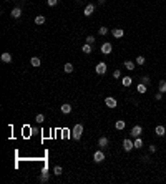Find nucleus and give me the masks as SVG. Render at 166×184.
Listing matches in <instances>:
<instances>
[{
	"instance_id": "6e6552de",
	"label": "nucleus",
	"mask_w": 166,
	"mask_h": 184,
	"mask_svg": "<svg viewBox=\"0 0 166 184\" xmlns=\"http://www.w3.org/2000/svg\"><path fill=\"white\" fill-rule=\"evenodd\" d=\"M105 106H108V108H116V100H115L113 96L105 98Z\"/></svg>"
},
{
	"instance_id": "7ed1b4c3",
	"label": "nucleus",
	"mask_w": 166,
	"mask_h": 184,
	"mask_svg": "<svg viewBox=\"0 0 166 184\" xmlns=\"http://www.w3.org/2000/svg\"><path fill=\"white\" fill-rule=\"evenodd\" d=\"M106 63H105V61H100V63H98L96 66H95V71L98 73V75H105V73H106Z\"/></svg>"
},
{
	"instance_id": "c756f323",
	"label": "nucleus",
	"mask_w": 166,
	"mask_h": 184,
	"mask_svg": "<svg viewBox=\"0 0 166 184\" xmlns=\"http://www.w3.org/2000/svg\"><path fill=\"white\" fill-rule=\"evenodd\" d=\"M35 119H37V123H43V121H45V116H43V114H37Z\"/></svg>"
},
{
	"instance_id": "20e7f679",
	"label": "nucleus",
	"mask_w": 166,
	"mask_h": 184,
	"mask_svg": "<svg viewBox=\"0 0 166 184\" xmlns=\"http://www.w3.org/2000/svg\"><path fill=\"white\" fill-rule=\"evenodd\" d=\"M93 161H95V163H103V161H105V153H103L101 149H100V151H95Z\"/></svg>"
},
{
	"instance_id": "c85d7f7f",
	"label": "nucleus",
	"mask_w": 166,
	"mask_h": 184,
	"mask_svg": "<svg viewBox=\"0 0 166 184\" xmlns=\"http://www.w3.org/2000/svg\"><path fill=\"white\" fill-rule=\"evenodd\" d=\"M141 83H145V85H150V83H151V80H150V76H148V75H145L143 78H141Z\"/></svg>"
},
{
	"instance_id": "412c9836",
	"label": "nucleus",
	"mask_w": 166,
	"mask_h": 184,
	"mask_svg": "<svg viewBox=\"0 0 166 184\" xmlns=\"http://www.w3.org/2000/svg\"><path fill=\"white\" fill-rule=\"evenodd\" d=\"M35 23H37V25H43V23H45V17L43 15H37L35 17Z\"/></svg>"
},
{
	"instance_id": "7c9ffc66",
	"label": "nucleus",
	"mask_w": 166,
	"mask_h": 184,
	"mask_svg": "<svg viewBox=\"0 0 166 184\" xmlns=\"http://www.w3.org/2000/svg\"><path fill=\"white\" fill-rule=\"evenodd\" d=\"M47 3H48V7H55L58 3V0H47Z\"/></svg>"
},
{
	"instance_id": "2eb2a0df",
	"label": "nucleus",
	"mask_w": 166,
	"mask_h": 184,
	"mask_svg": "<svg viewBox=\"0 0 166 184\" xmlns=\"http://www.w3.org/2000/svg\"><path fill=\"white\" fill-rule=\"evenodd\" d=\"M111 33H113L115 38H121V36L125 35V32H123L121 28H113V30H111Z\"/></svg>"
},
{
	"instance_id": "9d476101",
	"label": "nucleus",
	"mask_w": 166,
	"mask_h": 184,
	"mask_svg": "<svg viewBox=\"0 0 166 184\" xmlns=\"http://www.w3.org/2000/svg\"><path fill=\"white\" fill-rule=\"evenodd\" d=\"M60 109H61V113H63V114H70V113H71V105H68V103H63V105L60 106Z\"/></svg>"
},
{
	"instance_id": "39448f33",
	"label": "nucleus",
	"mask_w": 166,
	"mask_h": 184,
	"mask_svg": "<svg viewBox=\"0 0 166 184\" xmlns=\"http://www.w3.org/2000/svg\"><path fill=\"white\" fill-rule=\"evenodd\" d=\"M141 133H143V128H141L140 125H136V126H133V128H131V133H130V134H131L133 138H140V136H141Z\"/></svg>"
},
{
	"instance_id": "72a5a7b5",
	"label": "nucleus",
	"mask_w": 166,
	"mask_h": 184,
	"mask_svg": "<svg viewBox=\"0 0 166 184\" xmlns=\"http://www.w3.org/2000/svg\"><path fill=\"white\" fill-rule=\"evenodd\" d=\"M161 98H163V93H161V91H159V93H156V95H155V100H156V101H159V100H161Z\"/></svg>"
},
{
	"instance_id": "4468645a",
	"label": "nucleus",
	"mask_w": 166,
	"mask_h": 184,
	"mask_svg": "<svg viewBox=\"0 0 166 184\" xmlns=\"http://www.w3.org/2000/svg\"><path fill=\"white\" fill-rule=\"evenodd\" d=\"M30 63H32V66H35V68H38V66L42 65V60L38 57H32L30 58Z\"/></svg>"
},
{
	"instance_id": "f3484780",
	"label": "nucleus",
	"mask_w": 166,
	"mask_h": 184,
	"mask_svg": "<svg viewBox=\"0 0 166 184\" xmlns=\"http://www.w3.org/2000/svg\"><path fill=\"white\" fill-rule=\"evenodd\" d=\"M10 15L14 17V18H20V15H22V8H20V7H15L14 10L10 12Z\"/></svg>"
},
{
	"instance_id": "f257e3e1",
	"label": "nucleus",
	"mask_w": 166,
	"mask_h": 184,
	"mask_svg": "<svg viewBox=\"0 0 166 184\" xmlns=\"http://www.w3.org/2000/svg\"><path fill=\"white\" fill-rule=\"evenodd\" d=\"M82 134H83V125H80V123H77V125L73 126V130H71V136H73V139L80 141V138H82Z\"/></svg>"
},
{
	"instance_id": "a878e982",
	"label": "nucleus",
	"mask_w": 166,
	"mask_h": 184,
	"mask_svg": "<svg viewBox=\"0 0 166 184\" xmlns=\"http://www.w3.org/2000/svg\"><path fill=\"white\" fill-rule=\"evenodd\" d=\"M61 173H63V169H61V166H55V168H53V174H55V176H60Z\"/></svg>"
},
{
	"instance_id": "dca6fc26",
	"label": "nucleus",
	"mask_w": 166,
	"mask_h": 184,
	"mask_svg": "<svg viewBox=\"0 0 166 184\" xmlns=\"http://www.w3.org/2000/svg\"><path fill=\"white\" fill-rule=\"evenodd\" d=\"M131 83H133V78H130V76H123L121 78V85L123 86H131Z\"/></svg>"
},
{
	"instance_id": "1a4fd4ad",
	"label": "nucleus",
	"mask_w": 166,
	"mask_h": 184,
	"mask_svg": "<svg viewBox=\"0 0 166 184\" xmlns=\"http://www.w3.org/2000/svg\"><path fill=\"white\" fill-rule=\"evenodd\" d=\"M108 144H110V139H108L106 136H101L100 139H98V146H100V148H103V149H105Z\"/></svg>"
},
{
	"instance_id": "cd10ccee",
	"label": "nucleus",
	"mask_w": 166,
	"mask_h": 184,
	"mask_svg": "<svg viewBox=\"0 0 166 184\" xmlns=\"http://www.w3.org/2000/svg\"><path fill=\"white\" fill-rule=\"evenodd\" d=\"M98 33H100V35H108V28L106 27H100V28H98Z\"/></svg>"
},
{
	"instance_id": "f8f14e48",
	"label": "nucleus",
	"mask_w": 166,
	"mask_h": 184,
	"mask_svg": "<svg viewBox=\"0 0 166 184\" xmlns=\"http://www.w3.org/2000/svg\"><path fill=\"white\" fill-rule=\"evenodd\" d=\"M48 179H50V173L47 169H43V173L40 174V182H48Z\"/></svg>"
},
{
	"instance_id": "6ab92c4d",
	"label": "nucleus",
	"mask_w": 166,
	"mask_h": 184,
	"mask_svg": "<svg viewBox=\"0 0 166 184\" xmlns=\"http://www.w3.org/2000/svg\"><path fill=\"white\" fill-rule=\"evenodd\" d=\"M125 126H126V123H125V121H123V119H118V121H116V123H115V128H116V130H118V131H121V130H125Z\"/></svg>"
},
{
	"instance_id": "9b49d317",
	"label": "nucleus",
	"mask_w": 166,
	"mask_h": 184,
	"mask_svg": "<svg viewBox=\"0 0 166 184\" xmlns=\"http://www.w3.org/2000/svg\"><path fill=\"white\" fill-rule=\"evenodd\" d=\"M2 61L3 63H12V53H8V52H5V53H2Z\"/></svg>"
},
{
	"instance_id": "aec40b11",
	"label": "nucleus",
	"mask_w": 166,
	"mask_h": 184,
	"mask_svg": "<svg viewBox=\"0 0 166 184\" xmlns=\"http://www.w3.org/2000/svg\"><path fill=\"white\" fill-rule=\"evenodd\" d=\"M158 88L161 93H166V80H161V81L158 83Z\"/></svg>"
},
{
	"instance_id": "5701e85b",
	"label": "nucleus",
	"mask_w": 166,
	"mask_h": 184,
	"mask_svg": "<svg viewBox=\"0 0 166 184\" xmlns=\"http://www.w3.org/2000/svg\"><path fill=\"white\" fill-rule=\"evenodd\" d=\"M82 52H83V53H91V52H93V48H91L90 43H87V45L82 47Z\"/></svg>"
},
{
	"instance_id": "0eeeda50",
	"label": "nucleus",
	"mask_w": 166,
	"mask_h": 184,
	"mask_svg": "<svg viewBox=\"0 0 166 184\" xmlns=\"http://www.w3.org/2000/svg\"><path fill=\"white\" fill-rule=\"evenodd\" d=\"M95 8H96V5L95 3H88L87 7H85V10H83V15H87V17H90L91 13L95 12Z\"/></svg>"
},
{
	"instance_id": "473e14b6",
	"label": "nucleus",
	"mask_w": 166,
	"mask_h": 184,
	"mask_svg": "<svg viewBox=\"0 0 166 184\" xmlns=\"http://www.w3.org/2000/svg\"><path fill=\"white\" fill-rule=\"evenodd\" d=\"M120 76H121V71L120 70H115L113 71V78H120Z\"/></svg>"
},
{
	"instance_id": "bb28decb",
	"label": "nucleus",
	"mask_w": 166,
	"mask_h": 184,
	"mask_svg": "<svg viewBox=\"0 0 166 184\" xmlns=\"http://www.w3.org/2000/svg\"><path fill=\"white\" fill-rule=\"evenodd\" d=\"M146 58L143 57V55H140V57H136V65H145Z\"/></svg>"
},
{
	"instance_id": "4be33fe9",
	"label": "nucleus",
	"mask_w": 166,
	"mask_h": 184,
	"mask_svg": "<svg viewBox=\"0 0 166 184\" xmlns=\"http://www.w3.org/2000/svg\"><path fill=\"white\" fill-rule=\"evenodd\" d=\"M133 143H134V149H140V148H143V139H141V138H136V139L133 141Z\"/></svg>"
},
{
	"instance_id": "f03ea898",
	"label": "nucleus",
	"mask_w": 166,
	"mask_h": 184,
	"mask_svg": "<svg viewBox=\"0 0 166 184\" xmlns=\"http://www.w3.org/2000/svg\"><path fill=\"white\" fill-rule=\"evenodd\" d=\"M123 149H125L126 153H130L131 149H134V143L130 139V138H126V139H123Z\"/></svg>"
},
{
	"instance_id": "a211bd4d",
	"label": "nucleus",
	"mask_w": 166,
	"mask_h": 184,
	"mask_svg": "<svg viewBox=\"0 0 166 184\" xmlns=\"http://www.w3.org/2000/svg\"><path fill=\"white\" fill-rule=\"evenodd\" d=\"M155 133H156V136H164L166 134V130H164V126H156V130H155Z\"/></svg>"
},
{
	"instance_id": "423d86ee",
	"label": "nucleus",
	"mask_w": 166,
	"mask_h": 184,
	"mask_svg": "<svg viewBox=\"0 0 166 184\" xmlns=\"http://www.w3.org/2000/svg\"><path fill=\"white\" fill-rule=\"evenodd\" d=\"M100 50H101V53H103V55H110V53H111V50H113V45L106 42V43H103V45H101Z\"/></svg>"
},
{
	"instance_id": "b1692460",
	"label": "nucleus",
	"mask_w": 166,
	"mask_h": 184,
	"mask_svg": "<svg viewBox=\"0 0 166 184\" xmlns=\"http://www.w3.org/2000/svg\"><path fill=\"white\" fill-rule=\"evenodd\" d=\"M146 88H148V85H145V83H140L138 85V93H146Z\"/></svg>"
},
{
	"instance_id": "2f4dec72",
	"label": "nucleus",
	"mask_w": 166,
	"mask_h": 184,
	"mask_svg": "<svg viewBox=\"0 0 166 184\" xmlns=\"http://www.w3.org/2000/svg\"><path fill=\"white\" fill-rule=\"evenodd\" d=\"M93 42H95V36H93V35H88V36H87V43H90V45H91Z\"/></svg>"
},
{
	"instance_id": "c9c22d12",
	"label": "nucleus",
	"mask_w": 166,
	"mask_h": 184,
	"mask_svg": "<svg viewBox=\"0 0 166 184\" xmlns=\"http://www.w3.org/2000/svg\"><path fill=\"white\" fill-rule=\"evenodd\" d=\"M105 3V0H98V5H103Z\"/></svg>"
},
{
	"instance_id": "393cba45",
	"label": "nucleus",
	"mask_w": 166,
	"mask_h": 184,
	"mask_svg": "<svg viewBox=\"0 0 166 184\" xmlns=\"http://www.w3.org/2000/svg\"><path fill=\"white\" fill-rule=\"evenodd\" d=\"M63 70H65V73H71V71H73V65H71V63H65Z\"/></svg>"
},
{
	"instance_id": "ddd939ff",
	"label": "nucleus",
	"mask_w": 166,
	"mask_h": 184,
	"mask_svg": "<svg viewBox=\"0 0 166 184\" xmlns=\"http://www.w3.org/2000/svg\"><path fill=\"white\" fill-rule=\"evenodd\" d=\"M123 66H125L126 70H130V71H131V70H134V68H136V63H134V61H130V60H126L125 63H123Z\"/></svg>"
},
{
	"instance_id": "f704fd0d",
	"label": "nucleus",
	"mask_w": 166,
	"mask_h": 184,
	"mask_svg": "<svg viewBox=\"0 0 166 184\" xmlns=\"http://www.w3.org/2000/svg\"><path fill=\"white\" fill-rule=\"evenodd\" d=\"M148 151H150V153H156V146H155V144H151L150 148H148Z\"/></svg>"
}]
</instances>
